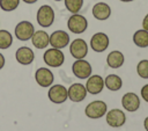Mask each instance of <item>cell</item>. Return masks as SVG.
Returning <instances> with one entry per match:
<instances>
[{
  "instance_id": "6da1fadb",
  "label": "cell",
  "mask_w": 148,
  "mask_h": 131,
  "mask_svg": "<svg viewBox=\"0 0 148 131\" xmlns=\"http://www.w3.org/2000/svg\"><path fill=\"white\" fill-rule=\"evenodd\" d=\"M43 60L50 67H59L65 61V54L60 49L51 48L44 52Z\"/></svg>"
},
{
  "instance_id": "7a4b0ae2",
  "label": "cell",
  "mask_w": 148,
  "mask_h": 131,
  "mask_svg": "<svg viewBox=\"0 0 148 131\" xmlns=\"http://www.w3.org/2000/svg\"><path fill=\"white\" fill-rule=\"evenodd\" d=\"M54 16L56 15H54L53 8L49 5H43L37 10L36 20L40 27L47 28V27H51L52 23L54 22Z\"/></svg>"
},
{
  "instance_id": "3957f363",
  "label": "cell",
  "mask_w": 148,
  "mask_h": 131,
  "mask_svg": "<svg viewBox=\"0 0 148 131\" xmlns=\"http://www.w3.org/2000/svg\"><path fill=\"white\" fill-rule=\"evenodd\" d=\"M106 109H108V105L104 101L96 100V101L88 103V105L84 109V114L88 118L97 119V118L103 117L106 114Z\"/></svg>"
},
{
  "instance_id": "277c9868",
  "label": "cell",
  "mask_w": 148,
  "mask_h": 131,
  "mask_svg": "<svg viewBox=\"0 0 148 131\" xmlns=\"http://www.w3.org/2000/svg\"><path fill=\"white\" fill-rule=\"evenodd\" d=\"M67 28L73 34H82L88 28V21L83 15L80 14H73L67 20Z\"/></svg>"
},
{
  "instance_id": "5b68a950",
  "label": "cell",
  "mask_w": 148,
  "mask_h": 131,
  "mask_svg": "<svg viewBox=\"0 0 148 131\" xmlns=\"http://www.w3.org/2000/svg\"><path fill=\"white\" fill-rule=\"evenodd\" d=\"M14 32H15V37L18 41L25 42V41L31 39V37L35 32V27L29 21H21L16 24Z\"/></svg>"
},
{
  "instance_id": "8992f818",
  "label": "cell",
  "mask_w": 148,
  "mask_h": 131,
  "mask_svg": "<svg viewBox=\"0 0 148 131\" xmlns=\"http://www.w3.org/2000/svg\"><path fill=\"white\" fill-rule=\"evenodd\" d=\"M72 72L79 79H87L91 75L92 68L89 61L84 59H76L72 65Z\"/></svg>"
},
{
  "instance_id": "52a82bcc",
  "label": "cell",
  "mask_w": 148,
  "mask_h": 131,
  "mask_svg": "<svg viewBox=\"0 0 148 131\" xmlns=\"http://www.w3.org/2000/svg\"><path fill=\"white\" fill-rule=\"evenodd\" d=\"M47 96H49V100L53 103H57V104L64 103L68 99L67 88L62 85H53L49 89Z\"/></svg>"
},
{
  "instance_id": "ba28073f",
  "label": "cell",
  "mask_w": 148,
  "mask_h": 131,
  "mask_svg": "<svg viewBox=\"0 0 148 131\" xmlns=\"http://www.w3.org/2000/svg\"><path fill=\"white\" fill-rule=\"evenodd\" d=\"M69 52L75 59H83L88 54V44L82 38H75L69 44Z\"/></svg>"
},
{
  "instance_id": "9c48e42d",
  "label": "cell",
  "mask_w": 148,
  "mask_h": 131,
  "mask_svg": "<svg viewBox=\"0 0 148 131\" xmlns=\"http://www.w3.org/2000/svg\"><path fill=\"white\" fill-rule=\"evenodd\" d=\"M106 123L111 128H120L126 122L125 112L120 109H111L106 112Z\"/></svg>"
},
{
  "instance_id": "30bf717a",
  "label": "cell",
  "mask_w": 148,
  "mask_h": 131,
  "mask_svg": "<svg viewBox=\"0 0 148 131\" xmlns=\"http://www.w3.org/2000/svg\"><path fill=\"white\" fill-rule=\"evenodd\" d=\"M50 44L56 49H64L69 44V35L65 30H56L50 35Z\"/></svg>"
},
{
  "instance_id": "8fae6325",
  "label": "cell",
  "mask_w": 148,
  "mask_h": 131,
  "mask_svg": "<svg viewBox=\"0 0 148 131\" xmlns=\"http://www.w3.org/2000/svg\"><path fill=\"white\" fill-rule=\"evenodd\" d=\"M90 48L95 52H104L109 48V37L104 32H96L90 38Z\"/></svg>"
},
{
  "instance_id": "7c38bea8",
  "label": "cell",
  "mask_w": 148,
  "mask_h": 131,
  "mask_svg": "<svg viewBox=\"0 0 148 131\" xmlns=\"http://www.w3.org/2000/svg\"><path fill=\"white\" fill-rule=\"evenodd\" d=\"M53 79H54L53 73L47 67H39L35 72V80L40 87H44V88L50 87L53 82Z\"/></svg>"
},
{
  "instance_id": "4fadbf2b",
  "label": "cell",
  "mask_w": 148,
  "mask_h": 131,
  "mask_svg": "<svg viewBox=\"0 0 148 131\" xmlns=\"http://www.w3.org/2000/svg\"><path fill=\"white\" fill-rule=\"evenodd\" d=\"M103 88H104V79L101 75L94 74L87 78V82H86L87 93L96 95V94H99L103 90Z\"/></svg>"
},
{
  "instance_id": "5bb4252c",
  "label": "cell",
  "mask_w": 148,
  "mask_h": 131,
  "mask_svg": "<svg viewBox=\"0 0 148 131\" xmlns=\"http://www.w3.org/2000/svg\"><path fill=\"white\" fill-rule=\"evenodd\" d=\"M67 94L72 102H81L87 96V89L82 83H73L67 89Z\"/></svg>"
},
{
  "instance_id": "9a60e30c",
  "label": "cell",
  "mask_w": 148,
  "mask_h": 131,
  "mask_svg": "<svg viewBox=\"0 0 148 131\" xmlns=\"http://www.w3.org/2000/svg\"><path fill=\"white\" fill-rule=\"evenodd\" d=\"M121 104H123L125 110H127L130 112H133V111H136L139 109L140 99L135 93L130 92V93L124 94V96L121 97Z\"/></svg>"
},
{
  "instance_id": "2e32d148",
  "label": "cell",
  "mask_w": 148,
  "mask_h": 131,
  "mask_svg": "<svg viewBox=\"0 0 148 131\" xmlns=\"http://www.w3.org/2000/svg\"><path fill=\"white\" fill-rule=\"evenodd\" d=\"M15 58L21 65H30L35 59L34 51L28 46H21L15 52Z\"/></svg>"
},
{
  "instance_id": "e0dca14e",
  "label": "cell",
  "mask_w": 148,
  "mask_h": 131,
  "mask_svg": "<svg viewBox=\"0 0 148 131\" xmlns=\"http://www.w3.org/2000/svg\"><path fill=\"white\" fill-rule=\"evenodd\" d=\"M92 16L99 21L108 20L111 15V8L106 2H97L92 7Z\"/></svg>"
},
{
  "instance_id": "ac0fdd59",
  "label": "cell",
  "mask_w": 148,
  "mask_h": 131,
  "mask_svg": "<svg viewBox=\"0 0 148 131\" xmlns=\"http://www.w3.org/2000/svg\"><path fill=\"white\" fill-rule=\"evenodd\" d=\"M31 42L36 49H45L50 44V35L44 30H37L34 32Z\"/></svg>"
},
{
  "instance_id": "d6986e66",
  "label": "cell",
  "mask_w": 148,
  "mask_h": 131,
  "mask_svg": "<svg viewBox=\"0 0 148 131\" xmlns=\"http://www.w3.org/2000/svg\"><path fill=\"white\" fill-rule=\"evenodd\" d=\"M125 61V57L123 54V52L118 51V50H113L111 51L108 57H106V64L109 67L111 68H119L124 65Z\"/></svg>"
},
{
  "instance_id": "ffe728a7",
  "label": "cell",
  "mask_w": 148,
  "mask_h": 131,
  "mask_svg": "<svg viewBox=\"0 0 148 131\" xmlns=\"http://www.w3.org/2000/svg\"><path fill=\"white\" fill-rule=\"evenodd\" d=\"M104 86H106V88L109 90H111V92H117V90H119L121 88L123 80L117 74H109L104 79Z\"/></svg>"
},
{
  "instance_id": "44dd1931",
  "label": "cell",
  "mask_w": 148,
  "mask_h": 131,
  "mask_svg": "<svg viewBox=\"0 0 148 131\" xmlns=\"http://www.w3.org/2000/svg\"><path fill=\"white\" fill-rule=\"evenodd\" d=\"M133 42L138 48L148 46V31L145 29H139L133 35Z\"/></svg>"
},
{
  "instance_id": "7402d4cb",
  "label": "cell",
  "mask_w": 148,
  "mask_h": 131,
  "mask_svg": "<svg viewBox=\"0 0 148 131\" xmlns=\"http://www.w3.org/2000/svg\"><path fill=\"white\" fill-rule=\"evenodd\" d=\"M13 44V35L8 30H0V49L6 50Z\"/></svg>"
},
{
  "instance_id": "603a6c76",
  "label": "cell",
  "mask_w": 148,
  "mask_h": 131,
  "mask_svg": "<svg viewBox=\"0 0 148 131\" xmlns=\"http://www.w3.org/2000/svg\"><path fill=\"white\" fill-rule=\"evenodd\" d=\"M65 1V7L68 12L72 14L79 13V10L83 6V0H64Z\"/></svg>"
},
{
  "instance_id": "cb8c5ba5",
  "label": "cell",
  "mask_w": 148,
  "mask_h": 131,
  "mask_svg": "<svg viewBox=\"0 0 148 131\" xmlns=\"http://www.w3.org/2000/svg\"><path fill=\"white\" fill-rule=\"evenodd\" d=\"M20 5V0H0V8L5 12H13Z\"/></svg>"
},
{
  "instance_id": "d4e9b609",
  "label": "cell",
  "mask_w": 148,
  "mask_h": 131,
  "mask_svg": "<svg viewBox=\"0 0 148 131\" xmlns=\"http://www.w3.org/2000/svg\"><path fill=\"white\" fill-rule=\"evenodd\" d=\"M136 72L140 78L142 79H148V60L143 59L140 60L136 65Z\"/></svg>"
},
{
  "instance_id": "484cf974",
  "label": "cell",
  "mask_w": 148,
  "mask_h": 131,
  "mask_svg": "<svg viewBox=\"0 0 148 131\" xmlns=\"http://www.w3.org/2000/svg\"><path fill=\"white\" fill-rule=\"evenodd\" d=\"M141 96L146 102H148V83L141 88Z\"/></svg>"
},
{
  "instance_id": "4316f807",
  "label": "cell",
  "mask_w": 148,
  "mask_h": 131,
  "mask_svg": "<svg viewBox=\"0 0 148 131\" xmlns=\"http://www.w3.org/2000/svg\"><path fill=\"white\" fill-rule=\"evenodd\" d=\"M142 29H145V30H147L148 31V14L143 17V20H142Z\"/></svg>"
},
{
  "instance_id": "83f0119b",
  "label": "cell",
  "mask_w": 148,
  "mask_h": 131,
  "mask_svg": "<svg viewBox=\"0 0 148 131\" xmlns=\"http://www.w3.org/2000/svg\"><path fill=\"white\" fill-rule=\"evenodd\" d=\"M5 63H6V59H5L3 54H2V53H0V70L5 66Z\"/></svg>"
},
{
  "instance_id": "f1b7e54d",
  "label": "cell",
  "mask_w": 148,
  "mask_h": 131,
  "mask_svg": "<svg viewBox=\"0 0 148 131\" xmlns=\"http://www.w3.org/2000/svg\"><path fill=\"white\" fill-rule=\"evenodd\" d=\"M143 126H145V129H146V131H148V116L145 118V121H143Z\"/></svg>"
},
{
  "instance_id": "f546056e",
  "label": "cell",
  "mask_w": 148,
  "mask_h": 131,
  "mask_svg": "<svg viewBox=\"0 0 148 131\" xmlns=\"http://www.w3.org/2000/svg\"><path fill=\"white\" fill-rule=\"evenodd\" d=\"M23 2H25V3H29V5H31V3H35V2H37L38 0H22Z\"/></svg>"
},
{
  "instance_id": "4dcf8cb0",
  "label": "cell",
  "mask_w": 148,
  "mask_h": 131,
  "mask_svg": "<svg viewBox=\"0 0 148 131\" xmlns=\"http://www.w3.org/2000/svg\"><path fill=\"white\" fill-rule=\"evenodd\" d=\"M121 2H131V1H134V0H119Z\"/></svg>"
},
{
  "instance_id": "1f68e13d",
  "label": "cell",
  "mask_w": 148,
  "mask_h": 131,
  "mask_svg": "<svg viewBox=\"0 0 148 131\" xmlns=\"http://www.w3.org/2000/svg\"><path fill=\"white\" fill-rule=\"evenodd\" d=\"M54 1H61V0H54Z\"/></svg>"
}]
</instances>
